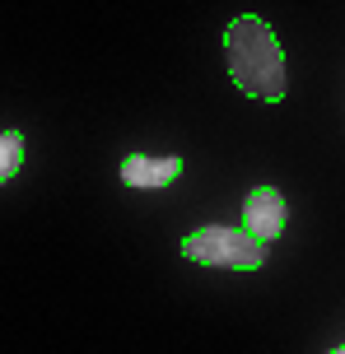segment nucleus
<instances>
[{
	"label": "nucleus",
	"instance_id": "obj_1",
	"mask_svg": "<svg viewBox=\"0 0 345 354\" xmlns=\"http://www.w3.org/2000/svg\"><path fill=\"white\" fill-rule=\"evenodd\" d=\"M224 56H229V75L243 93L280 103L285 84H290V66H285V47L271 33V24L257 15H238L224 33Z\"/></svg>",
	"mask_w": 345,
	"mask_h": 354
},
{
	"label": "nucleus",
	"instance_id": "obj_2",
	"mask_svg": "<svg viewBox=\"0 0 345 354\" xmlns=\"http://www.w3.org/2000/svg\"><path fill=\"white\" fill-rule=\"evenodd\" d=\"M182 257L196 266H229V270H261L266 266V243L248 229L229 224H205V229L182 238Z\"/></svg>",
	"mask_w": 345,
	"mask_h": 354
},
{
	"label": "nucleus",
	"instance_id": "obj_3",
	"mask_svg": "<svg viewBox=\"0 0 345 354\" xmlns=\"http://www.w3.org/2000/svg\"><path fill=\"white\" fill-rule=\"evenodd\" d=\"M285 219H290V210H285V196L275 192V187H257L243 201V229L252 233V238H261V243L280 238L285 233Z\"/></svg>",
	"mask_w": 345,
	"mask_h": 354
},
{
	"label": "nucleus",
	"instance_id": "obj_4",
	"mask_svg": "<svg viewBox=\"0 0 345 354\" xmlns=\"http://www.w3.org/2000/svg\"><path fill=\"white\" fill-rule=\"evenodd\" d=\"M178 173H182L178 154H127V159H122V182L136 187V192H159V187H168Z\"/></svg>",
	"mask_w": 345,
	"mask_h": 354
},
{
	"label": "nucleus",
	"instance_id": "obj_5",
	"mask_svg": "<svg viewBox=\"0 0 345 354\" xmlns=\"http://www.w3.org/2000/svg\"><path fill=\"white\" fill-rule=\"evenodd\" d=\"M24 131H0V187L15 182L19 168H24Z\"/></svg>",
	"mask_w": 345,
	"mask_h": 354
},
{
	"label": "nucleus",
	"instance_id": "obj_6",
	"mask_svg": "<svg viewBox=\"0 0 345 354\" xmlns=\"http://www.w3.org/2000/svg\"><path fill=\"white\" fill-rule=\"evenodd\" d=\"M327 354H345V345H336V350H327Z\"/></svg>",
	"mask_w": 345,
	"mask_h": 354
}]
</instances>
